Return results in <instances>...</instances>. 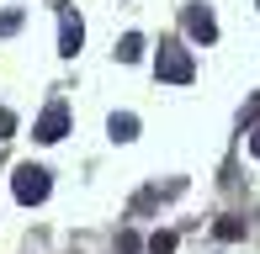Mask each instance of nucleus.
Instances as JSON below:
<instances>
[{
  "instance_id": "1",
  "label": "nucleus",
  "mask_w": 260,
  "mask_h": 254,
  "mask_svg": "<svg viewBox=\"0 0 260 254\" xmlns=\"http://www.w3.org/2000/svg\"><path fill=\"white\" fill-rule=\"evenodd\" d=\"M11 191H16L21 206H38L43 196H48V170L43 164H21L16 175H11Z\"/></svg>"
},
{
  "instance_id": "2",
  "label": "nucleus",
  "mask_w": 260,
  "mask_h": 254,
  "mask_svg": "<svg viewBox=\"0 0 260 254\" xmlns=\"http://www.w3.org/2000/svg\"><path fill=\"white\" fill-rule=\"evenodd\" d=\"M197 64L186 48H159V79H170V85H191Z\"/></svg>"
},
{
  "instance_id": "3",
  "label": "nucleus",
  "mask_w": 260,
  "mask_h": 254,
  "mask_svg": "<svg viewBox=\"0 0 260 254\" xmlns=\"http://www.w3.org/2000/svg\"><path fill=\"white\" fill-rule=\"evenodd\" d=\"M64 133H69V111L58 106V101H53V106L43 111V122H38V138H43V143H58Z\"/></svg>"
},
{
  "instance_id": "4",
  "label": "nucleus",
  "mask_w": 260,
  "mask_h": 254,
  "mask_svg": "<svg viewBox=\"0 0 260 254\" xmlns=\"http://www.w3.org/2000/svg\"><path fill=\"white\" fill-rule=\"evenodd\" d=\"M186 32H191L197 43H212V37H218V21H212V11H207V6H191V11H186Z\"/></svg>"
},
{
  "instance_id": "5",
  "label": "nucleus",
  "mask_w": 260,
  "mask_h": 254,
  "mask_svg": "<svg viewBox=\"0 0 260 254\" xmlns=\"http://www.w3.org/2000/svg\"><path fill=\"white\" fill-rule=\"evenodd\" d=\"M80 37H85L80 16H75V11H64V27H58V53H69V59H75V53H80Z\"/></svg>"
},
{
  "instance_id": "6",
  "label": "nucleus",
  "mask_w": 260,
  "mask_h": 254,
  "mask_svg": "<svg viewBox=\"0 0 260 254\" xmlns=\"http://www.w3.org/2000/svg\"><path fill=\"white\" fill-rule=\"evenodd\" d=\"M117 59H122V64H133V59H144V37H138V32H127V37L117 43Z\"/></svg>"
},
{
  "instance_id": "7",
  "label": "nucleus",
  "mask_w": 260,
  "mask_h": 254,
  "mask_svg": "<svg viewBox=\"0 0 260 254\" xmlns=\"http://www.w3.org/2000/svg\"><path fill=\"white\" fill-rule=\"evenodd\" d=\"M112 138H122V143H127V138H138V117H133V111L112 117Z\"/></svg>"
},
{
  "instance_id": "8",
  "label": "nucleus",
  "mask_w": 260,
  "mask_h": 254,
  "mask_svg": "<svg viewBox=\"0 0 260 254\" xmlns=\"http://www.w3.org/2000/svg\"><path fill=\"white\" fill-rule=\"evenodd\" d=\"M212 233H218L223 244H234V238H244V223H239V217H218V228H212Z\"/></svg>"
},
{
  "instance_id": "9",
  "label": "nucleus",
  "mask_w": 260,
  "mask_h": 254,
  "mask_svg": "<svg viewBox=\"0 0 260 254\" xmlns=\"http://www.w3.org/2000/svg\"><path fill=\"white\" fill-rule=\"evenodd\" d=\"M149 254H175V233H154L149 238Z\"/></svg>"
},
{
  "instance_id": "10",
  "label": "nucleus",
  "mask_w": 260,
  "mask_h": 254,
  "mask_svg": "<svg viewBox=\"0 0 260 254\" xmlns=\"http://www.w3.org/2000/svg\"><path fill=\"white\" fill-rule=\"evenodd\" d=\"M16 27H21V11H0V37H11Z\"/></svg>"
},
{
  "instance_id": "11",
  "label": "nucleus",
  "mask_w": 260,
  "mask_h": 254,
  "mask_svg": "<svg viewBox=\"0 0 260 254\" xmlns=\"http://www.w3.org/2000/svg\"><path fill=\"white\" fill-rule=\"evenodd\" d=\"M11 133H16V117H11V111L0 106V138H11Z\"/></svg>"
},
{
  "instance_id": "12",
  "label": "nucleus",
  "mask_w": 260,
  "mask_h": 254,
  "mask_svg": "<svg viewBox=\"0 0 260 254\" xmlns=\"http://www.w3.org/2000/svg\"><path fill=\"white\" fill-rule=\"evenodd\" d=\"M250 154H255V159H260V127H255V138H250Z\"/></svg>"
}]
</instances>
